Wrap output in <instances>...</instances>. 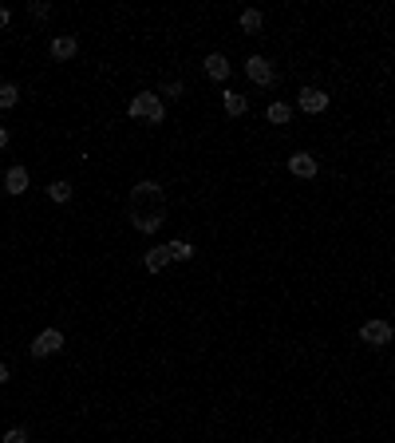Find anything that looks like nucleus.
Instances as JSON below:
<instances>
[{
    "label": "nucleus",
    "instance_id": "nucleus-1",
    "mask_svg": "<svg viewBox=\"0 0 395 443\" xmlns=\"http://www.w3.org/2000/svg\"><path fill=\"white\" fill-rule=\"evenodd\" d=\"M131 222H135L139 234H155L158 226L166 222V190L158 182L142 178V182L131 186Z\"/></svg>",
    "mask_w": 395,
    "mask_h": 443
},
{
    "label": "nucleus",
    "instance_id": "nucleus-2",
    "mask_svg": "<svg viewBox=\"0 0 395 443\" xmlns=\"http://www.w3.org/2000/svg\"><path fill=\"white\" fill-rule=\"evenodd\" d=\"M131 119H142V123H162L166 119V107H162V99L155 91H139L131 99V107H126Z\"/></svg>",
    "mask_w": 395,
    "mask_h": 443
},
{
    "label": "nucleus",
    "instance_id": "nucleus-3",
    "mask_svg": "<svg viewBox=\"0 0 395 443\" xmlns=\"http://www.w3.org/2000/svg\"><path fill=\"white\" fill-rule=\"evenodd\" d=\"M360 341L368 348H383L387 341H392V325H387V321H379V316H376V321H363V325H360Z\"/></svg>",
    "mask_w": 395,
    "mask_h": 443
},
{
    "label": "nucleus",
    "instance_id": "nucleus-4",
    "mask_svg": "<svg viewBox=\"0 0 395 443\" xmlns=\"http://www.w3.org/2000/svg\"><path fill=\"white\" fill-rule=\"evenodd\" d=\"M245 72H249V79L257 87H273V83H277V72H273V63H269L265 56H249V60H245Z\"/></svg>",
    "mask_w": 395,
    "mask_h": 443
},
{
    "label": "nucleus",
    "instance_id": "nucleus-5",
    "mask_svg": "<svg viewBox=\"0 0 395 443\" xmlns=\"http://www.w3.org/2000/svg\"><path fill=\"white\" fill-rule=\"evenodd\" d=\"M60 348H63V332L60 329H44L36 341H32V356H36V360H40V356H56Z\"/></svg>",
    "mask_w": 395,
    "mask_h": 443
},
{
    "label": "nucleus",
    "instance_id": "nucleus-6",
    "mask_svg": "<svg viewBox=\"0 0 395 443\" xmlns=\"http://www.w3.org/2000/svg\"><path fill=\"white\" fill-rule=\"evenodd\" d=\"M297 103H300V111H308V115H320V111H328V95L320 91V87H300Z\"/></svg>",
    "mask_w": 395,
    "mask_h": 443
},
{
    "label": "nucleus",
    "instance_id": "nucleus-7",
    "mask_svg": "<svg viewBox=\"0 0 395 443\" xmlns=\"http://www.w3.org/2000/svg\"><path fill=\"white\" fill-rule=\"evenodd\" d=\"M316 171H320V166H316V158L308 155V151H297V155L289 158V174H293V178H316Z\"/></svg>",
    "mask_w": 395,
    "mask_h": 443
},
{
    "label": "nucleus",
    "instance_id": "nucleus-8",
    "mask_svg": "<svg viewBox=\"0 0 395 443\" xmlns=\"http://www.w3.org/2000/svg\"><path fill=\"white\" fill-rule=\"evenodd\" d=\"M202 67H205V76H210V79H218V83H221V79H229V60H225L221 52H210Z\"/></svg>",
    "mask_w": 395,
    "mask_h": 443
},
{
    "label": "nucleus",
    "instance_id": "nucleus-9",
    "mask_svg": "<svg viewBox=\"0 0 395 443\" xmlns=\"http://www.w3.org/2000/svg\"><path fill=\"white\" fill-rule=\"evenodd\" d=\"M142 266H146V273H162V269L170 266V250H166V246H155V250H146Z\"/></svg>",
    "mask_w": 395,
    "mask_h": 443
},
{
    "label": "nucleus",
    "instance_id": "nucleus-10",
    "mask_svg": "<svg viewBox=\"0 0 395 443\" xmlns=\"http://www.w3.org/2000/svg\"><path fill=\"white\" fill-rule=\"evenodd\" d=\"M4 190H8V194H24V190H28V171H24V166H8V174H4Z\"/></svg>",
    "mask_w": 395,
    "mask_h": 443
},
{
    "label": "nucleus",
    "instance_id": "nucleus-11",
    "mask_svg": "<svg viewBox=\"0 0 395 443\" xmlns=\"http://www.w3.org/2000/svg\"><path fill=\"white\" fill-rule=\"evenodd\" d=\"M76 52H79L76 36H56V40H52V60H71Z\"/></svg>",
    "mask_w": 395,
    "mask_h": 443
},
{
    "label": "nucleus",
    "instance_id": "nucleus-12",
    "mask_svg": "<svg viewBox=\"0 0 395 443\" xmlns=\"http://www.w3.org/2000/svg\"><path fill=\"white\" fill-rule=\"evenodd\" d=\"M221 107H225V115H229V119H237V115H245V111H249V103H245V95L225 91V95H221Z\"/></svg>",
    "mask_w": 395,
    "mask_h": 443
},
{
    "label": "nucleus",
    "instance_id": "nucleus-13",
    "mask_svg": "<svg viewBox=\"0 0 395 443\" xmlns=\"http://www.w3.org/2000/svg\"><path fill=\"white\" fill-rule=\"evenodd\" d=\"M261 24H265V16L257 12V8H245V12H241V32H261Z\"/></svg>",
    "mask_w": 395,
    "mask_h": 443
},
{
    "label": "nucleus",
    "instance_id": "nucleus-14",
    "mask_svg": "<svg viewBox=\"0 0 395 443\" xmlns=\"http://www.w3.org/2000/svg\"><path fill=\"white\" fill-rule=\"evenodd\" d=\"M47 198H52V202H71V182L56 178V182L47 186Z\"/></svg>",
    "mask_w": 395,
    "mask_h": 443
},
{
    "label": "nucleus",
    "instance_id": "nucleus-15",
    "mask_svg": "<svg viewBox=\"0 0 395 443\" xmlns=\"http://www.w3.org/2000/svg\"><path fill=\"white\" fill-rule=\"evenodd\" d=\"M166 250H170V261H190L194 257V246L190 241H166Z\"/></svg>",
    "mask_w": 395,
    "mask_h": 443
},
{
    "label": "nucleus",
    "instance_id": "nucleus-16",
    "mask_svg": "<svg viewBox=\"0 0 395 443\" xmlns=\"http://www.w3.org/2000/svg\"><path fill=\"white\" fill-rule=\"evenodd\" d=\"M265 119H269V123H289V119H293V111L284 107V103H269Z\"/></svg>",
    "mask_w": 395,
    "mask_h": 443
},
{
    "label": "nucleus",
    "instance_id": "nucleus-17",
    "mask_svg": "<svg viewBox=\"0 0 395 443\" xmlns=\"http://www.w3.org/2000/svg\"><path fill=\"white\" fill-rule=\"evenodd\" d=\"M16 99H20V91H16L12 83H0V111L16 107Z\"/></svg>",
    "mask_w": 395,
    "mask_h": 443
},
{
    "label": "nucleus",
    "instance_id": "nucleus-18",
    "mask_svg": "<svg viewBox=\"0 0 395 443\" xmlns=\"http://www.w3.org/2000/svg\"><path fill=\"white\" fill-rule=\"evenodd\" d=\"M4 443H28V427H8L4 431Z\"/></svg>",
    "mask_w": 395,
    "mask_h": 443
},
{
    "label": "nucleus",
    "instance_id": "nucleus-19",
    "mask_svg": "<svg viewBox=\"0 0 395 443\" xmlns=\"http://www.w3.org/2000/svg\"><path fill=\"white\" fill-rule=\"evenodd\" d=\"M28 12L36 16V20H47V16H52V4H40V0H36V4H28Z\"/></svg>",
    "mask_w": 395,
    "mask_h": 443
},
{
    "label": "nucleus",
    "instance_id": "nucleus-20",
    "mask_svg": "<svg viewBox=\"0 0 395 443\" xmlns=\"http://www.w3.org/2000/svg\"><path fill=\"white\" fill-rule=\"evenodd\" d=\"M162 95H166V99H178V95H182V83H178V79H170V83L162 87Z\"/></svg>",
    "mask_w": 395,
    "mask_h": 443
},
{
    "label": "nucleus",
    "instance_id": "nucleus-21",
    "mask_svg": "<svg viewBox=\"0 0 395 443\" xmlns=\"http://www.w3.org/2000/svg\"><path fill=\"white\" fill-rule=\"evenodd\" d=\"M8 147V127H0V151Z\"/></svg>",
    "mask_w": 395,
    "mask_h": 443
},
{
    "label": "nucleus",
    "instance_id": "nucleus-22",
    "mask_svg": "<svg viewBox=\"0 0 395 443\" xmlns=\"http://www.w3.org/2000/svg\"><path fill=\"white\" fill-rule=\"evenodd\" d=\"M8 20H12V12H8V8H0V28H4Z\"/></svg>",
    "mask_w": 395,
    "mask_h": 443
},
{
    "label": "nucleus",
    "instance_id": "nucleus-23",
    "mask_svg": "<svg viewBox=\"0 0 395 443\" xmlns=\"http://www.w3.org/2000/svg\"><path fill=\"white\" fill-rule=\"evenodd\" d=\"M4 380H8V364L0 360V384H4Z\"/></svg>",
    "mask_w": 395,
    "mask_h": 443
}]
</instances>
